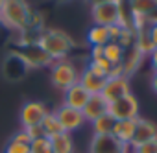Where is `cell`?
I'll return each instance as SVG.
<instances>
[{"instance_id": "cell-1", "label": "cell", "mask_w": 157, "mask_h": 153, "mask_svg": "<svg viewBox=\"0 0 157 153\" xmlns=\"http://www.w3.org/2000/svg\"><path fill=\"white\" fill-rule=\"evenodd\" d=\"M35 44L52 59V61H59V59H67L68 54L74 50V41L68 33H65L63 30H56V28H50V30H41L37 39H35Z\"/></svg>"}, {"instance_id": "cell-2", "label": "cell", "mask_w": 157, "mask_h": 153, "mask_svg": "<svg viewBox=\"0 0 157 153\" xmlns=\"http://www.w3.org/2000/svg\"><path fill=\"white\" fill-rule=\"evenodd\" d=\"M32 15H33V11L26 0H6L4 8H2V15H0V26L6 30L22 33L26 30Z\"/></svg>"}, {"instance_id": "cell-3", "label": "cell", "mask_w": 157, "mask_h": 153, "mask_svg": "<svg viewBox=\"0 0 157 153\" xmlns=\"http://www.w3.org/2000/svg\"><path fill=\"white\" fill-rule=\"evenodd\" d=\"M50 81L56 89L67 91L80 81V70L70 59H59L50 65Z\"/></svg>"}, {"instance_id": "cell-4", "label": "cell", "mask_w": 157, "mask_h": 153, "mask_svg": "<svg viewBox=\"0 0 157 153\" xmlns=\"http://www.w3.org/2000/svg\"><path fill=\"white\" fill-rule=\"evenodd\" d=\"M91 17L96 26H118L120 24V13H118V4L117 0H107L91 6Z\"/></svg>"}, {"instance_id": "cell-5", "label": "cell", "mask_w": 157, "mask_h": 153, "mask_svg": "<svg viewBox=\"0 0 157 153\" xmlns=\"http://www.w3.org/2000/svg\"><path fill=\"white\" fill-rule=\"evenodd\" d=\"M13 55H17L28 68H41V66H48L52 65L54 61L35 44V43H30V44H22L19 48H15L11 52Z\"/></svg>"}, {"instance_id": "cell-6", "label": "cell", "mask_w": 157, "mask_h": 153, "mask_svg": "<svg viewBox=\"0 0 157 153\" xmlns=\"http://www.w3.org/2000/svg\"><path fill=\"white\" fill-rule=\"evenodd\" d=\"M104 96V100L107 103H113L128 94H131V85H129V78L128 76H111L105 80V85L100 92Z\"/></svg>"}, {"instance_id": "cell-7", "label": "cell", "mask_w": 157, "mask_h": 153, "mask_svg": "<svg viewBox=\"0 0 157 153\" xmlns=\"http://www.w3.org/2000/svg\"><path fill=\"white\" fill-rule=\"evenodd\" d=\"M107 113L115 120H135V118H139V100L133 94H128V96L109 103Z\"/></svg>"}, {"instance_id": "cell-8", "label": "cell", "mask_w": 157, "mask_h": 153, "mask_svg": "<svg viewBox=\"0 0 157 153\" xmlns=\"http://www.w3.org/2000/svg\"><path fill=\"white\" fill-rule=\"evenodd\" d=\"M54 114L57 116V120H59L63 131H65V133H70V135L76 133V131H80V129L87 124L85 118H83V114H82V111L72 109V107H67V105H63V103L54 111Z\"/></svg>"}, {"instance_id": "cell-9", "label": "cell", "mask_w": 157, "mask_h": 153, "mask_svg": "<svg viewBox=\"0 0 157 153\" xmlns=\"http://www.w3.org/2000/svg\"><path fill=\"white\" fill-rule=\"evenodd\" d=\"M48 107L46 103L39 102V100H30V102H24L22 103V109H21V125L22 127H32V125H41L43 118L48 114Z\"/></svg>"}, {"instance_id": "cell-10", "label": "cell", "mask_w": 157, "mask_h": 153, "mask_svg": "<svg viewBox=\"0 0 157 153\" xmlns=\"http://www.w3.org/2000/svg\"><path fill=\"white\" fill-rule=\"evenodd\" d=\"M129 146L118 142L113 135H93L89 142V153H126Z\"/></svg>"}, {"instance_id": "cell-11", "label": "cell", "mask_w": 157, "mask_h": 153, "mask_svg": "<svg viewBox=\"0 0 157 153\" xmlns=\"http://www.w3.org/2000/svg\"><path fill=\"white\" fill-rule=\"evenodd\" d=\"M153 138H157V125L151 120L139 116L135 122V131H133V138L129 142V147L133 149V147H137L144 142H150Z\"/></svg>"}, {"instance_id": "cell-12", "label": "cell", "mask_w": 157, "mask_h": 153, "mask_svg": "<svg viewBox=\"0 0 157 153\" xmlns=\"http://www.w3.org/2000/svg\"><path fill=\"white\" fill-rule=\"evenodd\" d=\"M105 76H102V74H98V72H94V70H91L87 65H85V68L80 72V83L89 94H100L102 92V89H104V85H105Z\"/></svg>"}, {"instance_id": "cell-13", "label": "cell", "mask_w": 157, "mask_h": 153, "mask_svg": "<svg viewBox=\"0 0 157 153\" xmlns=\"http://www.w3.org/2000/svg\"><path fill=\"white\" fill-rule=\"evenodd\" d=\"M107 109H109V103L104 100V96H102V94H91L89 102H87V103H85V107L82 109V114H83L85 122L93 124L96 118H100V116L107 114Z\"/></svg>"}, {"instance_id": "cell-14", "label": "cell", "mask_w": 157, "mask_h": 153, "mask_svg": "<svg viewBox=\"0 0 157 153\" xmlns=\"http://www.w3.org/2000/svg\"><path fill=\"white\" fill-rule=\"evenodd\" d=\"M89 98H91V94H89V92L80 85V83H76V85H72L70 89H67V91H65L63 105L82 111V109L85 107V103L89 102Z\"/></svg>"}, {"instance_id": "cell-15", "label": "cell", "mask_w": 157, "mask_h": 153, "mask_svg": "<svg viewBox=\"0 0 157 153\" xmlns=\"http://www.w3.org/2000/svg\"><path fill=\"white\" fill-rule=\"evenodd\" d=\"M142 59H144V55H142V52L133 44L131 48H128V50H124V57H122V70H124V76H129L139 68V65L142 63Z\"/></svg>"}, {"instance_id": "cell-16", "label": "cell", "mask_w": 157, "mask_h": 153, "mask_svg": "<svg viewBox=\"0 0 157 153\" xmlns=\"http://www.w3.org/2000/svg\"><path fill=\"white\" fill-rule=\"evenodd\" d=\"M135 122H137V118L135 120H117L111 135L124 146H129V142L133 138V131H135Z\"/></svg>"}, {"instance_id": "cell-17", "label": "cell", "mask_w": 157, "mask_h": 153, "mask_svg": "<svg viewBox=\"0 0 157 153\" xmlns=\"http://www.w3.org/2000/svg\"><path fill=\"white\" fill-rule=\"evenodd\" d=\"M87 43L93 46H105L107 43H111V33H109V28L105 26H96L93 24L87 32Z\"/></svg>"}, {"instance_id": "cell-18", "label": "cell", "mask_w": 157, "mask_h": 153, "mask_svg": "<svg viewBox=\"0 0 157 153\" xmlns=\"http://www.w3.org/2000/svg\"><path fill=\"white\" fill-rule=\"evenodd\" d=\"M50 142H52V153H74V140L70 133H61L50 138Z\"/></svg>"}, {"instance_id": "cell-19", "label": "cell", "mask_w": 157, "mask_h": 153, "mask_svg": "<svg viewBox=\"0 0 157 153\" xmlns=\"http://www.w3.org/2000/svg\"><path fill=\"white\" fill-rule=\"evenodd\" d=\"M41 127H43V133H44V136H46V138H54V136H57V135L65 133V131H63V127H61V124H59V120H57V116L54 114V111H52V113H48V114L43 118Z\"/></svg>"}, {"instance_id": "cell-20", "label": "cell", "mask_w": 157, "mask_h": 153, "mask_svg": "<svg viewBox=\"0 0 157 153\" xmlns=\"http://www.w3.org/2000/svg\"><path fill=\"white\" fill-rule=\"evenodd\" d=\"M115 118L107 113L100 118H96L91 125H93V135H111L113 133V127H115Z\"/></svg>"}, {"instance_id": "cell-21", "label": "cell", "mask_w": 157, "mask_h": 153, "mask_svg": "<svg viewBox=\"0 0 157 153\" xmlns=\"http://www.w3.org/2000/svg\"><path fill=\"white\" fill-rule=\"evenodd\" d=\"M104 57H105L113 66H115V65H120V63H122V57H124V48L111 41V43H107V44L104 46Z\"/></svg>"}, {"instance_id": "cell-22", "label": "cell", "mask_w": 157, "mask_h": 153, "mask_svg": "<svg viewBox=\"0 0 157 153\" xmlns=\"http://www.w3.org/2000/svg\"><path fill=\"white\" fill-rule=\"evenodd\" d=\"M30 153H52V142L46 136L35 138L30 142Z\"/></svg>"}, {"instance_id": "cell-23", "label": "cell", "mask_w": 157, "mask_h": 153, "mask_svg": "<svg viewBox=\"0 0 157 153\" xmlns=\"http://www.w3.org/2000/svg\"><path fill=\"white\" fill-rule=\"evenodd\" d=\"M4 153H30V144H19L10 140L8 146L4 147Z\"/></svg>"}, {"instance_id": "cell-24", "label": "cell", "mask_w": 157, "mask_h": 153, "mask_svg": "<svg viewBox=\"0 0 157 153\" xmlns=\"http://www.w3.org/2000/svg\"><path fill=\"white\" fill-rule=\"evenodd\" d=\"M135 153H157V138L150 140V142H144L137 147H133Z\"/></svg>"}, {"instance_id": "cell-25", "label": "cell", "mask_w": 157, "mask_h": 153, "mask_svg": "<svg viewBox=\"0 0 157 153\" xmlns=\"http://www.w3.org/2000/svg\"><path fill=\"white\" fill-rule=\"evenodd\" d=\"M11 140H13V142H19V144H30V142H32V138H30V135L26 133V129L17 131V133L11 136Z\"/></svg>"}, {"instance_id": "cell-26", "label": "cell", "mask_w": 157, "mask_h": 153, "mask_svg": "<svg viewBox=\"0 0 157 153\" xmlns=\"http://www.w3.org/2000/svg\"><path fill=\"white\" fill-rule=\"evenodd\" d=\"M22 129H26V133L30 135V138H32V140L44 136V133H43V127H41V125H32V127H22Z\"/></svg>"}, {"instance_id": "cell-27", "label": "cell", "mask_w": 157, "mask_h": 153, "mask_svg": "<svg viewBox=\"0 0 157 153\" xmlns=\"http://www.w3.org/2000/svg\"><path fill=\"white\" fill-rule=\"evenodd\" d=\"M146 33H148V39L151 41L153 48H157V22H153V24H148V28H146Z\"/></svg>"}, {"instance_id": "cell-28", "label": "cell", "mask_w": 157, "mask_h": 153, "mask_svg": "<svg viewBox=\"0 0 157 153\" xmlns=\"http://www.w3.org/2000/svg\"><path fill=\"white\" fill-rule=\"evenodd\" d=\"M150 65H151L153 72H157V48H153L150 54Z\"/></svg>"}, {"instance_id": "cell-29", "label": "cell", "mask_w": 157, "mask_h": 153, "mask_svg": "<svg viewBox=\"0 0 157 153\" xmlns=\"http://www.w3.org/2000/svg\"><path fill=\"white\" fill-rule=\"evenodd\" d=\"M150 87L157 94V72H151V76H150Z\"/></svg>"}, {"instance_id": "cell-30", "label": "cell", "mask_w": 157, "mask_h": 153, "mask_svg": "<svg viewBox=\"0 0 157 153\" xmlns=\"http://www.w3.org/2000/svg\"><path fill=\"white\" fill-rule=\"evenodd\" d=\"M91 2V6H94V4H100V2H107V0H89Z\"/></svg>"}, {"instance_id": "cell-31", "label": "cell", "mask_w": 157, "mask_h": 153, "mask_svg": "<svg viewBox=\"0 0 157 153\" xmlns=\"http://www.w3.org/2000/svg\"><path fill=\"white\" fill-rule=\"evenodd\" d=\"M4 2H6V0H0V15H2V8H4Z\"/></svg>"}, {"instance_id": "cell-32", "label": "cell", "mask_w": 157, "mask_h": 153, "mask_svg": "<svg viewBox=\"0 0 157 153\" xmlns=\"http://www.w3.org/2000/svg\"><path fill=\"white\" fill-rule=\"evenodd\" d=\"M126 153H135V151H133V149H131V147H129V149H128V151H126Z\"/></svg>"}, {"instance_id": "cell-33", "label": "cell", "mask_w": 157, "mask_h": 153, "mask_svg": "<svg viewBox=\"0 0 157 153\" xmlns=\"http://www.w3.org/2000/svg\"><path fill=\"white\" fill-rule=\"evenodd\" d=\"M0 30H2V26H0Z\"/></svg>"}]
</instances>
